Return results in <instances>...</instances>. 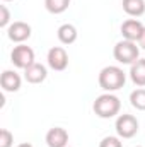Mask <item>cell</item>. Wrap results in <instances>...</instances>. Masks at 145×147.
<instances>
[{"instance_id":"cell-1","label":"cell","mask_w":145,"mask_h":147,"mask_svg":"<svg viewBox=\"0 0 145 147\" xmlns=\"http://www.w3.org/2000/svg\"><path fill=\"white\" fill-rule=\"evenodd\" d=\"M99 87L106 92H114L119 91L121 87H125L126 84V74L123 72L121 67L118 65H108L99 72Z\"/></svg>"},{"instance_id":"cell-2","label":"cell","mask_w":145,"mask_h":147,"mask_svg":"<svg viewBox=\"0 0 145 147\" xmlns=\"http://www.w3.org/2000/svg\"><path fill=\"white\" fill-rule=\"evenodd\" d=\"M92 110H94V113L99 118L109 120V118H114L119 113V110H121V101L113 92H104V94H101V96L96 98V101L92 105Z\"/></svg>"},{"instance_id":"cell-3","label":"cell","mask_w":145,"mask_h":147,"mask_svg":"<svg viewBox=\"0 0 145 147\" xmlns=\"http://www.w3.org/2000/svg\"><path fill=\"white\" fill-rule=\"evenodd\" d=\"M113 57L118 63L121 65H133L140 58V48L137 46L135 41L121 39L114 45L113 48Z\"/></svg>"},{"instance_id":"cell-4","label":"cell","mask_w":145,"mask_h":147,"mask_svg":"<svg viewBox=\"0 0 145 147\" xmlns=\"http://www.w3.org/2000/svg\"><path fill=\"white\" fill-rule=\"evenodd\" d=\"M138 120L133 116V115H119L116 118V123H114V128H116V134L119 139H132L138 134Z\"/></svg>"},{"instance_id":"cell-5","label":"cell","mask_w":145,"mask_h":147,"mask_svg":"<svg viewBox=\"0 0 145 147\" xmlns=\"http://www.w3.org/2000/svg\"><path fill=\"white\" fill-rule=\"evenodd\" d=\"M34 58H36L34 50L31 46H28V45H22V43L14 46V50L10 51V62L14 63V67L22 69V70H26L29 65H33Z\"/></svg>"},{"instance_id":"cell-6","label":"cell","mask_w":145,"mask_h":147,"mask_svg":"<svg viewBox=\"0 0 145 147\" xmlns=\"http://www.w3.org/2000/svg\"><path fill=\"white\" fill-rule=\"evenodd\" d=\"M46 60H48V67L55 72H63L68 67V53L62 46L50 48V51L46 55Z\"/></svg>"},{"instance_id":"cell-7","label":"cell","mask_w":145,"mask_h":147,"mask_svg":"<svg viewBox=\"0 0 145 147\" xmlns=\"http://www.w3.org/2000/svg\"><path fill=\"white\" fill-rule=\"evenodd\" d=\"M31 33H33V29H31V26L28 24V22H24V21H15V22H12L9 28H7V36L10 41H14V43H24L26 39H29L31 38Z\"/></svg>"},{"instance_id":"cell-8","label":"cell","mask_w":145,"mask_h":147,"mask_svg":"<svg viewBox=\"0 0 145 147\" xmlns=\"http://www.w3.org/2000/svg\"><path fill=\"white\" fill-rule=\"evenodd\" d=\"M145 26L138 21V19H128L121 24V34L123 39H128V41H138L142 33H144Z\"/></svg>"},{"instance_id":"cell-9","label":"cell","mask_w":145,"mask_h":147,"mask_svg":"<svg viewBox=\"0 0 145 147\" xmlns=\"http://www.w3.org/2000/svg\"><path fill=\"white\" fill-rule=\"evenodd\" d=\"M22 79L15 70H3L0 75V86L5 92H17L21 89Z\"/></svg>"},{"instance_id":"cell-10","label":"cell","mask_w":145,"mask_h":147,"mask_svg":"<svg viewBox=\"0 0 145 147\" xmlns=\"http://www.w3.org/2000/svg\"><path fill=\"white\" fill-rule=\"evenodd\" d=\"M48 147H67L68 146V132L62 127H53L46 134Z\"/></svg>"},{"instance_id":"cell-11","label":"cell","mask_w":145,"mask_h":147,"mask_svg":"<svg viewBox=\"0 0 145 147\" xmlns=\"http://www.w3.org/2000/svg\"><path fill=\"white\" fill-rule=\"evenodd\" d=\"M48 77V70L43 63H38L34 62L33 65H29L26 70H24V79L29 82V84H41L44 82Z\"/></svg>"},{"instance_id":"cell-12","label":"cell","mask_w":145,"mask_h":147,"mask_svg":"<svg viewBox=\"0 0 145 147\" xmlns=\"http://www.w3.org/2000/svg\"><path fill=\"white\" fill-rule=\"evenodd\" d=\"M130 79L137 87H145V58H138L130 65Z\"/></svg>"},{"instance_id":"cell-13","label":"cell","mask_w":145,"mask_h":147,"mask_svg":"<svg viewBox=\"0 0 145 147\" xmlns=\"http://www.w3.org/2000/svg\"><path fill=\"white\" fill-rule=\"evenodd\" d=\"M56 36L60 39V43L62 45H72L77 41V36H79V33H77V28L73 26V24H62L60 28H58V31H56Z\"/></svg>"},{"instance_id":"cell-14","label":"cell","mask_w":145,"mask_h":147,"mask_svg":"<svg viewBox=\"0 0 145 147\" xmlns=\"http://www.w3.org/2000/svg\"><path fill=\"white\" fill-rule=\"evenodd\" d=\"M123 10L132 17H140L145 14V0H123Z\"/></svg>"},{"instance_id":"cell-15","label":"cell","mask_w":145,"mask_h":147,"mask_svg":"<svg viewBox=\"0 0 145 147\" xmlns=\"http://www.w3.org/2000/svg\"><path fill=\"white\" fill-rule=\"evenodd\" d=\"M70 5V0H44V9L50 12V14H63Z\"/></svg>"},{"instance_id":"cell-16","label":"cell","mask_w":145,"mask_h":147,"mask_svg":"<svg viewBox=\"0 0 145 147\" xmlns=\"http://www.w3.org/2000/svg\"><path fill=\"white\" fill-rule=\"evenodd\" d=\"M130 105L138 111H145V89L138 87L130 94Z\"/></svg>"},{"instance_id":"cell-17","label":"cell","mask_w":145,"mask_h":147,"mask_svg":"<svg viewBox=\"0 0 145 147\" xmlns=\"http://www.w3.org/2000/svg\"><path fill=\"white\" fill-rule=\"evenodd\" d=\"M14 146V135L10 130L2 128L0 130V147H12Z\"/></svg>"},{"instance_id":"cell-18","label":"cell","mask_w":145,"mask_h":147,"mask_svg":"<svg viewBox=\"0 0 145 147\" xmlns=\"http://www.w3.org/2000/svg\"><path fill=\"white\" fill-rule=\"evenodd\" d=\"M99 147H123V144H121V139H119V137L108 135V137H104V139L99 142Z\"/></svg>"},{"instance_id":"cell-19","label":"cell","mask_w":145,"mask_h":147,"mask_svg":"<svg viewBox=\"0 0 145 147\" xmlns=\"http://www.w3.org/2000/svg\"><path fill=\"white\" fill-rule=\"evenodd\" d=\"M10 26V10L7 5H0V28H9Z\"/></svg>"},{"instance_id":"cell-20","label":"cell","mask_w":145,"mask_h":147,"mask_svg":"<svg viewBox=\"0 0 145 147\" xmlns=\"http://www.w3.org/2000/svg\"><path fill=\"white\" fill-rule=\"evenodd\" d=\"M138 46L142 50H145V29H144V33H142V36H140V39H138Z\"/></svg>"},{"instance_id":"cell-21","label":"cell","mask_w":145,"mask_h":147,"mask_svg":"<svg viewBox=\"0 0 145 147\" xmlns=\"http://www.w3.org/2000/svg\"><path fill=\"white\" fill-rule=\"evenodd\" d=\"M17 147H33V146H31L29 142H22V144H19Z\"/></svg>"},{"instance_id":"cell-22","label":"cell","mask_w":145,"mask_h":147,"mask_svg":"<svg viewBox=\"0 0 145 147\" xmlns=\"http://www.w3.org/2000/svg\"><path fill=\"white\" fill-rule=\"evenodd\" d=\"M2 2H12V0H2Z\"/></svg>"},{"instance_id":"cell-23","label":"cell","mask_w":145,"mask_h":147,"mask_svg":"<svg viewBox=\"0 0 145 147\" xmlns=\"http://www.w3.org/2000/svg\"><path fill=\"white\" fill-rule=\"evenodd\" d=\"M137 147H142V146H137Z\"/></svg>"},{"instance_id":"cell-24","label":"cell","mask_w":145,"mask_h":147,"mask_svg":"<svg viewBox=\"0 0 145 147\" xmlns=\"http://www.w3.org/2000/svg\"><path fill=\"white\" fill-rule=\"evenodd\" d=\"M67 147H70V146H67Z\"/></svg>"}]
</instances>
